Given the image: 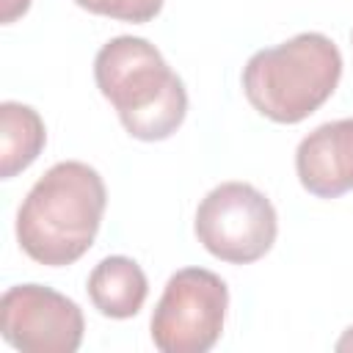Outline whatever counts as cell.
<instances>
[{"instance_id": "6da1fadb", "label": "cell", "mask_w": 353, "mask_h": 353, "mask_svg": "<svg viewBox=\"0 0 353 353\" xmlns=\"http://www.w3.org/2000/svg\"><path fill=\"white\" fill-rule=\"evenodd\" d=\"M108 190L97 168L61 160L47 168L17 212L19 248L39 265L66 268L77 262L99 232Z\"/></svg>"}, {"instance_id": "7a4b0ae2", "label": "cell", "mask_w": 353, "mask_h": 353, "mask_svg": "<svg viewBox=\"0 0 353 353\" xmlns=\"http://www.w3.org/2000/svg\"><path fill=\"white\" fill-rule=\"evenodd\" d=\"M94 80L138 141H165L185 121V83L149 39L116 36L102 44L94 58Z\"/></svg>"}, {"instance_id": "3957f363", "label": "cell", "mask_w": 353, "mask_h": 353, "mask_svg": "<svg viewBox=\"0 0 353 353\" xmlns=\"http://www.w3.org/2000/svg\"><path fill=\"white\" fill-rule=\"evenodd\" d=\"M339 77V47L325 33L312 30L256 50L243 66V91L259 116L276 124H298L331 99Z\"/></svg>"}, {"instance_id": "277c9868", "label": "cell", "mask_w": 353, "mask_h": 353, "mask_svg": "<svg viewBox=\"0 0 353 353\" xmlns=\"http://www.w3.org/2000/svg\"><path fill=\"white\" fill-rule=\"evenodd\" d=\"M199 243L221 262L251 265L262 259L279 234L270 199L248 182H221L212 188L193 221Z\"/></svg>"}, {"instance_id": "5b68a950", "label": "cell", "mask_w": 353, "mask_h": 353, "mask_svg": "<svg viewBox=\"0 0 353 353\" xmlns=\"http://www.w3.org/2000/svg\"><path fill=\"white\" fill-rule=\"evenodd\" d=\"M229 309L226 281L207 268H182L152 312V342L163 353H207L223 334Z\"/></svg>"}, {"instance_id": "8992f818", "label": "cell", "mask_w": 353, "mask_h": 353, "mask_svg": "<svg viewBox=\"0 0 353 353\" xmlns=\"http://www.w3.org/2000/svg\"><path fill=\"white\" fill-rule=\"evenodd\" d=\"M3 339L22 353H74L83 342V309L44 284H17L0 298Z\"/></svg>"}, {"instance_id": "52a82bcc", "label": "cell", "mask_w": 353, "mask_h": 353, "mask_svg": "<svg viewBox=\"0 0 353 353\" xmlns=\"http://www.w3.org/2000/svg\"><path fill=\"white\" fill-rule=\"evenodd\" d=\"M295 171L317 199H336L353 190V119L314 127L295 152Z\"/></svg>"}, {"instance_id": "ba28073f", "label": "cell", "mask_w": 353, "mask_h": 353, "mask_svg": "<svg viewBox=\"0 0 353 353\" xmlns=\"http://www.w3.org/2000/svg\"><path fill=\"white\" fill-rule=\"evenodd\" d=\"M88 298L94 309L110 320L135 317L149 295V281L141 265L130 256H105L88 273Z\"/></svg>"}, {"instance_id": "9c48e42d", "label": "cell", "mask_w": 353, "mask_h": 353, "mask_svg": "<svg viewBox=\"0 0 353 353\" xmlns=\"http://www.w3.org/2000/svg\"><path fill=\"white\" fill-rule=\"evenodd\" d=\"M47 143V127L30 105L3 102L0 105V176L11 179L36 163Z\"/></svg>"}, {"instance_id": "30bf717a", "label": "cell", "mask_w": 353, "mask_h": 353, "mask_svg": "<svg viewBox=\"0 0 353 353\" xmlns=\"http://www.w3.org/2000/svg\"><path fill=\"white\" fill-rule=\"evenodd\" d=\"M80 8L97 17L121 22H149L163 11V0H74Z\"/></svg>"}, {"instance_id": "8fae6325", "label": "cell", "mask_w": 353, "mask_h": 353, "mask_svg": "<svg viewBox=\"0 0 353 353\" xmlns=\"http://www.w3.org/2000/svg\"><path fill=\"white\" fill-rule=\"evenodd\" d=\"M28 8H30V0H0V19L8 25V22L19 19Z\"/></svg>"}, {"instance_id": "7c38bea8", "label": "cell", "mask_w": 353, "mask_h": 353, "mask_svg": "<svg viewBox=\"0 0 353 353\" xmlns=\"http://www.w3.org/2000/svg\"><path fill=\"white\" fill-rule=\"evenodd\" d=\"M336 350H342V353H345V350H353V325H350V328H347V331L339 336V342H336Z\"/></svg>"}]
</instances>
